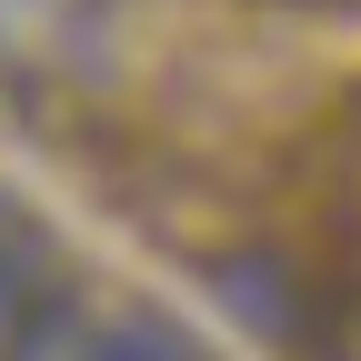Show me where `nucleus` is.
<instances>
[{
	"label": "nucleus",
	"instance_id": "obj_1",
	"mask_svg": "<svg viewBox=\"0 0 361 361\" xmlns=\"http://www.w3.org/2000/svg\"><path fill=\"white\" fill-rule=\"evenodd\" d=\"M111 361H171V351H151V341H121V351H111Z\"/></svg>",
	"mask_w": 361,
	"mask_h": 361
}]
</instances>
